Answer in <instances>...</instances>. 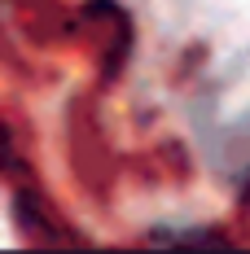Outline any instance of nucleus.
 I'll use <instances>...</instances> for the list:
<instances>
[{
    "instance_id": "nucleus-1",
    "label": "nucleus",
    "mask_w": 250,
    "mask_h": 254,
    "mask_svg": "<svg viewBox=\"0 0 250 254\" xmlns=\"http://www.w3.org/2000/svg\"><path fill=\"white\" fill-rule=\"evenodd\" d=\"M242 202H246V206H250V184H246V193H242Z\"/></svg>"
}]
</instances>
